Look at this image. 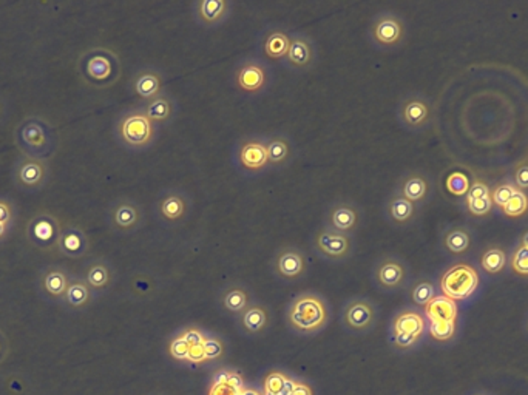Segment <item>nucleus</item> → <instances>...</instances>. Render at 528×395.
<instances>
[{
    "label": "nucleus",
    "instance_id": "37998d69",
    "mask_svg": "<svg viewBox=\"0 0 528 395\" xmlns=\"http://www.w3.org/2000/svg\"><path fill=\"white\" fill-rule=\"evenodd\" d=\"M467 207L470 213L476 215V217H485L493 207V201H491V196L480 198V200H467Z\"/></svg>",
    "mask_w": 528,
    "mask_h": 395
},
{
    "label": "nucleus",
    "instance_id": "e433bc0d",
    "mask_svg": "<svg viewBox=\"0 0 528 395\" xmlns=\"http://www.w3.org/2000/svg\"><path fill=\"white\" fill-rule=\"evenodd\" d=\"M527 210H528V198L522 190H516L512 200H510L502 207L504 215H507V217L510 218L522 217Z\"/></svg>",
    "mask_w": 528,
    "mask_h": 395
},
{
    "label": "nucleus",
    "instance_id": "1a4fd4ad",
    "mask_svg": "<svg viewBox=\"0 0 528 395\" xmlns=\"http://www.w3.org/2000/svg\"><path fill=\"white\" fill-rule=\"evenodd\" d=\"M50 167L45 159L23 156L16 166L14 181L23 190H41L47 184Z\"/></svg>",
    "mask_w": 528,
    "mask_h": 395
},
{
    "label": "nucleus",
    "instance_id": "ea45409f",
    "mask_svg": "<svg viewBox=\"0 0 528 395\" xmlns=\"http://www.w3.org/2000/svg\"><path fill=\"white\" fill-rule=\"evenodd\" d=\"M456 332L454 321H431L429 325V334H431L438 341L450 340Z\"/></svg>",
    "mask_w": 528,
    "mask_h": 395
},
{
    "label": "nucleus",
    "instance_id": "423d86ee",
    "mask_svg": "<svg viewBox=\"0 0 528 395\" xmlns=\"http://www.w3.org/2000/svg\"><path fill=\"white\" fill-rule=\"evenodd\" d=\"M478 272L468 264H454L446 271L441 280V287L445 296L451 300H463L478 289Z\"/></svg>",
    "mask_w": 528,
    "mask_h": 395
},
{
    "label": "nucleus",
    "instance_id": "6e6d98bb",
    "mask_svg": "<svg viewBox=\"0 0 528 395\" xmlns=\"http://www.w3.org/2000/svg\"><path fill=\"white\" fill-rule=\"evenodd\" d=\"M187 360H189V362H193V363H200V362H204V360H205L204 347H203V346L190 347V352H189V357H187Z\"/></svg>",
    "mask_w": 528,
    "mask_h": 395
},
{
    "label": "nucleus",
    "instance_id": "a211bd4d",
    "mask_svg": "<svg viewBox=\"0 0 528 395\" xmlns=\"http://www.w3.org/2000/svg\"><path fill=\"white\" fill-rule=\"evenodd\" d=\"M317 53L314 43L306 36H291V45L286 62L295 70H308L316 64Z\"/></svg>",
    "mask_w": 528,
    "mask_h": 395
},
{
    "label": "nucleus",
    "instance_id": "473e14b6",
    "mask_svg": "<svg viewBox=\"0 0 528 395\" xmlns=\"http://www.w3.org/2000/svg\"><path fill=\"white\" fill-rule=\"evenodd\" d=\"M269 323V315L263 306H247L241 315V325L249 334H259Z\"/></svg>",
    "mask_w": 528,
    "mask_h": 395
},
{
    "label": "nucleus",
    "instance_id": "49530a36",
    "mask_svg": "<svg viewBox=\"0 0 528 395\" xmlns=\"http://www.w3.org/2000/svg\"><path fill=\"white\" fill-rule=\"evenodd\" d=\"M168 351H170V355L176 358V360H187V357H189V352H190V346L185 343L181 335H178L172 343H170Z\"/></svg>",
    "mask_w": 528,
    "mask_h": 395
},
{
    "label": "nucleus",
    "instance_id": "de8ad7c7",
    "mask_svg": "<svg viewBox=\"0 0 528 395\" xmlns=\"http://www.w3.org/2000/svg\"><path fill=\"white\" fill-rule=\"evenodd\" d=\"M203 347H204L205 360H215V358L221 357L222 354V343L218 338H205Z\"/></svg>",
    "mask_w": 528,
    "mask_h": 395
},
{
    "label": "nucleus",
    "instance_id": "0eeeda50",
    "mask_svg": "<svg viewBox=\"0 0 528 395\" xmlns=\"http://www.w3.org/2000/svg\"><path fill=\"white\" fill-rule=\"evenodd\" d=\"M316 252L329 261H346L352 255L354 242L349 235H343L326 227H321L312 239Z\"/></svg>",
    "mask_w": 528,
    "mask_h": 395
},
{
    "label": "nucleus",
    "instance_id": "c756f323",
    "mask_svg": "<svg viewBox=\"0 0 528 395\" xmlns=\"http://www.w3.org/2000/svg\"><path fill=\"white\" fill-rule=\"evenodd\" d=\"M142 112L146 113L147 118L155 125L166 124L172 119V116H173V102L168 96L163 94V96L153 99V101L146 102Z\"/></svg>",
    "mask_w": 528,
    "mask_h": 395
},
{
    "label": "nucleus",
    "instance_id": "5fc2aeb1",
    "mask_svg": "<svg viewBox=\"0 0 528 395\" xmlns=\"http://www.w3.org/2000/svg\"><path fill=\"white\" fill-rule=\"evenodd\" d=\"M209 395H239V392L229 388L227 384H213Z\"/></svg>",
    "mask_w": 528,
    "mask_h": 395
},
{
    "label": "nucleus",
    "instance_id": "a878e982",
    "mask_svg": "<svg viewBox=\"0 0 528 395\" xmlns=\"http://www.w3.org/2000/svg\"><path fill=\"white\" fill-rule=\"evenodd\" d=\"M425 313L429 321H456L458 304L448 296L436 295L425 306Z\"/></svg>",
    "mask_w": 528,
    "mask_h": 395
},
{
    "label": "nucleus",
    "instance_id": "c85d7f7f",
    "mask_svg": "<svg viewBox=\"0 0 528 395\" xmlns=\"http://www.w3.org/2000/svg\"><path fill=\"white\" fill-rule=\"evenodd\" d=\"M90 301H92V289L88 287L84 278H76V276L71 278L70 286L65 293V298L62 303H64L65 306H68L70 309L79 310V309L87 308Z\"/></svg>",
    "mask_w": 528,
    "mask_h": 395
},
{
    "label": "nucleus",
    "instance_id": "e2e57ef3",
    "mask_svg": "<svg viewBox=\"0 0 528 395\" xmlns=\"http://www.w3.org/2000/svg\"><path fill=\"white\" fill-rule=\"evenodd\" d=\"M2 349H4V340L2 337H0V354H2Z\"/></svg>",
    "mask_w": 528,
    "mask_h": 395
},
{
    "label": "nucleus",
    "instance_id": "8fccbe9b",
    "mask_svg": "<svg viewBox=\"0 0 528 395\" xmlns=\"http://www.w3.org/2000/svg\"><path fill=\"white\" fill-rule=\"evenodd\" d=\"M491 196L490 187L482 181H474L467 193V200H480V198Z\"/></svg>",
    "mask_w": 528,
    "mask_h": 395
},
{
    "label": "nucleus",
    "instance_id": "c9c22d12",
    "mask_svg": "<svg viewBox=\"0 0 528 395\" xmlns=\"http://www.w3.org/2000/svg\"><path fill=\"white\" fill-rule=\"evenodd\" d=\"M505 263L507 256L504 254V250H500L499 247L488 249L480 259L482 267L485 269L488 274H499L505 267Z\"/></svg>",
    "mask_w": 528,
    "mask_h": 395
},
{
    "label": "nucleus",
    "instance_id": "2eb2a0df",
    "mask_svg": "<svg viewBox=\"0 0 528 395\" xmlns=\"http://www.w3.org/2000/svg\"><path fill=\"white\" fill-rule=\"evenodd\" d=\"M274 269L284 280H295L306 272V256L293 246L281 247L274 259Z\"/></svg>",
    "mask_w": 528,
    "mask_h": 395
},
{
    "label": "nucleus",
    "instance_id": "5701e85b",
    "mask_svg": "<svg viewBox=\"0 0 528 395\" xmlns=\"http://www.w3.org/2000/svg\"><path fill=\"white\" fill-rule=\"evenodd\" d=\"M190 201L184 193L172 190L167 192L163 198L159 200L158 204V212L161 218L167 222H180L185 218V215L189 213Z\"/></svg>",
    "mask_w": 528,
    "mask_h": 395
},
{
    "label": "nucleus",
    "instance_id": "58836bf2",
    "mask_svg": "<svg viewBox=\"0 0 528 395\" xmlns=\"http://www.w3.org/2000/svg\"><path fill=\"white\" fill-rule=\"evenodd\" d=\"M411 296H413L414 303L419 304V306H426V304L436 296L434 286L428 281H420L414 286L413 292H411Z\"/></svg>",
    "mask_w": 528,
    "mask_h": 395
},
{
    "label": "nucleus",
    "instance_id": "4d7b16f0",
    "mask_svg": "<svg viewBox=\"0 0 528 395\" xmlns=\"http://www.w3.org/2000/svg\"><path fill=\"white\" fill-rule=\"evenodd\" d=\"M292 395H312V392H311V389L308 388L306 384L295 383V388L292 391Z\"/></svg>",
    "mask_w": 528,
    "mask_h": 395
},
{
    "label": "nucleus",
    "instance_id": "393cba45",
    "mask_svg": "<svg viewBox=\"0 0 528 395\" xmlns=\"http://www.w3.org/2000/svg\"><path fill=\"white\" fill-rule=\"evenodd\" d=\"M397 192L416 205L422 204L429 195V181L424 173H408L400 179Z\"/></svg>",
    "mask_w": 528,
    "mask_h": 395
},
{
    "label": "nucleus",
    "instance_id": "b1692460",
    "mask_svg": "<svg viewBox=\"0 0 528 395\" xmlns=\"http://www.w3.org/2000/svg\"><path fill=\"white\" fill-rule=\"evenodd\" d=\"M384 212H387V217L392 224H396V226H406V224L414 221L417 205L408 201L405 196H402L396 190L388 198L387 205H384Z\"/></svg>",
    "mask_w": 528,
    "mask_h": 395
},
{
    "label": "nucleus",
    "instance_id": "4c0bfd02",
    "mask_svg": "<svg viewBox=\"0 0 528 395\" xmlns=\"http://www.w3.org/2000/svg\"><path fill=\"white\" fill-rule=\"evenodd\" d=\"M445 184H446V188H448V192L454 196H465L468 193L470 187H471L468 176L460 172L451 173L448 178H446Z\"/></svg>",
    "mask_w": 528,
    "mask_h": 395
},
{
    "label": "nucleus",
    "instance_id": "13d9d810",
    "mask_svg": "<svg viewBox=\"0 0 528 395\" xmlns=\"http://www.w3.org/2000/svg\"><path fill=\"white\" fill-rule=\"evenodd\" d=\"M293 388H295V383L292 380H286L284 388H283V391H281L280 395H292Z\"/></svg>",
    "mask_w": 528,
    "mask_h": 395
},
{
    "label": "nucleus",
    "instance_id": "a19ab883",
    "mask_svg": "<svg viewBox=\"0 0 528 395\" xmlns=\"http://www.w3.org/2000/svg\"><path fill=\"white\" fill-rule=\"evenodd\" d=\"M516 190H517V188L514 185H512V184H508V183L500 184V185H497L495 188L493 193H491V201H493V204L497 205V207L502 209L504 205L510 200H512L513 195L516 193Z\"/></svg>",
    "mask_w": 528,
    "mask_h": 395
},
{
    "label": "nucleus",
    "instance_id": "09e8293b",
    "mask_svg": "<svg viewBox=\"0 0 528 395\" xmlns=\"http://www.w3.org/2000/svg\"><path fill=\"white\" fill-rule=\"evenodd\" d=\"M181 337L184 338V341L187 345H189L190 347H196V346H203L204 341H205V337L203 332L200 329H195V328H189L185 329Z\"/></svg>",
    "mask_w": 528,
    "mask_h": 395
},
{
    "label": "nucleus",
    "instance_id": "bb28decb",
    "mask_svg": "<svg viewBox=\"0 0 528 395\" xmlns=\"http://www.w3.org/2000/svg\"><path fill=\"white\" fill-rule=\"evenodd\" d=\"M84 280L92 291H104L112 284L113 272L109 263L104 259H95L93 263L88 264Z\"/></svg>",
    "mask_w": 528,
    "mask_h": 395
},
{
    "label": "nucleus",
    "instance_id": "f3484780",
    "mask_svg": "<svg viewBox=\"0 0 528 395\" xmlns=\"http://www.w3.org/2000/svg\"><path fill=\"white\" fill-rule=\"evenodd\" d=\"M71 278L73 276H71L64 267L50 266L42 272L41 289L43 295H47L50 300L62 303L65 298Z\"/></svg>",
    "mask_w": 528,
    "mask_h": 395
},
{
    "label": "nucleus",
    "instance_id": "4468645a",
    "mask_svg": "<svg viewBox=\"0 0 528 395\" xmlns=\"http://www.w3.org/2000/svg\"><path fill=\"white\" fill-rule=\"evenodd\" d=\"M109 218L116 232L130 233L142 224V209L135 201L119 200L110 207Z\"/></svg>",
    "mask_w": 528,
    "mask_h": 395
},
{
    "label": "nucleus",
    "instance_id": "f03ea898",
    "mask_svg": "<svg viewBox=\"0 0 528 395\" xmlns=\"http://www.w3.org/2000/svg\"><path fill=\"white\" fill-rule=\"evenodd\" d=\"M329 313L326 303L316 293H301L288 309L289 326L300 334H316L328 325Z\"/></svg>",
    "mask_w": 528,
    "mask_h": 395
},
{
    "label": "nucleus",
    "instance_id": "6ab92c4d",
    "mask_svg": "<svg viewBox=\"0 0 528 395\" xmlns=\"http://www.w3.org/2000/svg\"><path fill=\"white\" fill-rule=\"evenodd\" d=\"M230 10L232 4L226 0H198L193 6V14L204 26H218L229 19Z\"/></svg>",
    "mask_w": 528,
    "mask_h": 395
},
{
    "label": "nucleus",
    "instance_id": "9d476101",
    "mask_svg": "<svg viewBox=\"0 0 528 395\" xmlns=\"http://www.w3.org/2000/svg\"><path fill=\"white\" fill-rule=\"evenodd\" d=\"M433 109L426 97L409 94L399 107V119L409 130H422L431 122Z\"/></svg>",
    "mask_w": 528,
    "mask_h": 395
},
{
    "label": "nucleus",
    "instance_id": "aec40b11",
    "mask_svg": "<svg viewBox=\"0 0 528 395\" xmlns=\"http://www.w3.org/2000/svg\"><path fill=\"white\" fill-rule=\"evenodd\" d=\"M238 161L249 172H259V170H263L264 167L269 166L266 142L258 138L241 142L238 148Z\"/></svg>",
    "mask_w": 528,
    "mask_h": 395
},
{
    "label": "nucleus",
    "instance_id": "680f3d73",
    "mask_svg": "<svg viewBox=\"0 0 528 395\" xmlns=\"http://www.w3.org/2000/svg\"><path fill=\"white\" fill-rule=\"evenodd\" d=\"M521 246H524V247H527V249H528V232H525V233H524L522 241H521Z\"/></svg>",
    "mask_w": 528,
    "mask_h": 395
},
{
    "label": "nucleus",
    "instance_id": "0e129e2a",
    "mask_svg": "<svg viewBox=\"0 0 528 395\" xmlns=\"http://www.w3.org/2000/svg\"><path fill=\"white\" fill-rule=\"evenodd\" d=\"M264 395H274V394H271V392H264Z\"/></svg>",
    "mask_w": 528,
    "mask_h": 395
},
{
    "label": "nucleus",
    "instance_id": "a18cd8bd",
    "mask_svg": "<svg viewBox=\"0 0 528 395\" xmlns=\"http://www.w3.org/2000/svg\"><path fill=\"white\" fill-rule=\"evenodd\" d=\"M14 218H16L14 204L10 200H6V198H0V224L13 227Z\"/></svg>",
    "mask_w": 528,
    "mask_h": 395
},
{
    "label": "nucleus",
    "instance_id": "dca6fc26",
    "mask_svg": "<svg viewBox=\"0 0 528 395\" xmlns=\"http://www.w3.org/2000/svg\"><path fill=\"white\" fill-rule=\"evenodd\" d=\"M131 88L142 101H153V99L164 94V76L155 68L139 70L131 80Z\"/></svg>",
    "mask_w": 528,
    "mask_h": 395
},
{
    "label": "nucleus",
    "instance_id": "72a5a7b5",
    "mask_svg": "<svg viewBox=\"0 0 528 395\" xmlns=\"http://www.w3.org/2000/svg\"><path fill=\"white\" fill-rule=\"evenodd\" d=\"M470 242H471L470 233L462 227H454L448 230L445 233V238H443V244L446 250L454 255H462L467 252V250L470 249Z\"/></svg>",
    "mask_w": 528,
    "mask_h": 395
},
{
    "label": "nucleus",
    "instance_id": "603ef678",
    "mask_svg": "<svg viewBox=\"0 0 528 395\" xmlns=\"http://www.w3.org/2000/svg\"><path fill=\"white\" fill-rule=\"evenodd\" d=\"M420 337H417V335H409V334H396V335H394V341H396V345L400 349H408L411 346H414L416 341Z\"/></svg>",
    "mask_w": 528,
    "mask_h": 395
},
{
    "label": "nucleus",
    "instance_id": "79ce46f5",
    "mask_svg": "<svg viewBox=\"0 0 528 395\" xmlns=\"http://www.w3.org/2000/svg\"><path fill=\"white\" fill-rule=\"evenodd\" d=\"M512 267L513 271L521 274V275H528V249L524 246H519L516 249V252L513 254L512 258Z\"/></svg>",
    "mask_w": 528,
    "mask_h": 395
},
{
    "label": "nucleus",
    "instance_id": "6e6552de",
    "mask_svg": "<svg viewBox=\"0 0 528 395\" xmlns=\"http://www.w3.org/2000/svg\"><path fill=\"white\" fill-rule=\"evenodd\" d=\"M62 229L64 227L53 215L39 213L30 221L26 237L36 249L43 250V252H53V250H58Z\"/></svg>",
    "mask_w": 528,
    "mask_h": 395
},
{
    "label": "nucleus",
    "instance_id": "052dcab7",
    "mask_svg": "<svg viewBox=\"0 0 528 395\" xmlns=\"http://www.w3.org/2000/svg\"><path fill=\"white\" fill-rule=\"evenodd\" d=\"M239 395H259V394L257 391H254V389H243V391L239 392Z\"/></svg>",
    "mask_w": 528,
    "mask_h": 395
},
{
    "label": "nucleus",
    "instance_id": "7ed1b4c3",
    "mask_svg": "<svg viewBox=\"0 0 528 395\" xmlns=\"http://www.w3.org/2000/svg\"><path fill=\"white\" fill-rule=\"evenodd\" d=\"M116 133L125 147L146 150L156 138V127L141 109L125 113L116 125Z\"/></svg>",
    "mask_w": 528,
    "mask_h": 395
},
{
    "label": "nucleus",
    "instance_id": "39448f33",
    "mask_svg": "<svg viewBox=\"0 0 528 395\" xmlns=\"http://www.w3.org/2000/svg\"><path fill=\"white\" fill-rule=\"evenodd\" d=\"M405 22L394 13H382L370 26V39L380 50L396 48L405 39Z\"/></svg>",
    "mask_w": 528,
    "mask_h": 395
},
{
    "label": "nucleus",
    "instance_id": "7c9ffc66",
    "mask_svg": "<svg viewBox=\"0 0 528 395\" xmlns=\"http://www.w3.org/2000/svg\"><path fill=\"white\" fill-rule=\"evenodd\" d=\"M267 147V159H269V166L281 167L289 163L292 158V146L288 138L284 136H274L266 142Z\"/></svg>",
    "mask_w": 528,
    "mask_h": 395
},
{
    "label": "nucleus",
    "instance_id": "864d4df0",
    "mask_svg": "<svg viewBox=\"0 0 528 395\" xmlns=\"http://www.w3.org/2000/svg\"><path fill=\"white\" fill-rule=\"evenodd\" d=\"M225 384H227L229 388H232V389H235V391L241 392V391H243V384L244 383H243V379H241L239 374H237V372H229L227 380H226Z\"/></svg>",
    "mask_w": 528,
    "mask_h": 395
},
{
    "label": "nucleus",
    "instance_id": "412c9836",
    "mask_svg": "<svg viewBox=\"0 0 528 395\" xmlns=\"http://www.w3.org/2000/svg\"><path fill=\"white\" fill-rule=\"evenodd\" d=\"M88 249H90V239L82 229L73 226L62 229L58 244V250L62 255L68 258H82Z\"/></svg>",
    "mask_w": 528,
    "mask_h": 395
},
{
    "label": "nucleus",
    "instance_id": "cd10ccee",
    "mask_svg": "<svg viewBox=\"0 0 528 395\" xmlns=\"http://www.w3.org/2000/svg\"><path fill=\"white\" fill-rule=\"evenodd\" d=\"M289 45H291V36L288 33H284L281 30H272L264 36L263 51L269 59L280 60V59H286V56H288Z\"/></svg>",
    "mask_w": 528,
    "mask_h": 395
},
{
    "label": "nucleus",
    "instance_id": "20e7f679",
    "mask_svg": "<svg viewBox=\"0 0 528 395\" xmlns=\"http://www.w3.org/2000/svg\"><path fill=\"white\" fill-rule=\"evenodd\" d=\"M17 142L26 156L45 158L55 150V133L50 125L39 118L25 119L17 129Z\"/></svg>",
    "mask_w": 528,
    "mask_h": 395
},
{
    "label": "nucleus",
    "instance_id": "f704fd0d",
    "mask_svg": "<svg viewBox=\"0 0 528 395\" xmlns=\"http://www.w3.org/2000/svg\"><path fill=\"white\" fill-rule=\"evenodd\" d=\"M222 304L230 312H244L249 306V295L243 287H230L222 295Z\"/></svg>",
    "mask_w": 528,
    "mask_h": 395
},
{
    "label": "nucleus",
    "instance_id": "9b49d317",
    "mask_svg": "<svg viewBox=\"0 0 528 395\" xmlns=\"http://www.w3.org/2000/svg\"><path fill=\"white\" fill-rule=\"evenodd\" d=\"M360 220H362V212L355 204L340 201V202L330 205V207L326 210L325 227L351 237L355 232V229L359 227Z\"/></svg>",
    "mask_w": 528,
    "mask_h": 395
},
{
    "label": "nucleus",
    "instance_id": "4be33fe9",
    "mask_svg": "<svg viewBox=\"0 0 528 395\" xmlns=\"http://www.w3.org/2000/svg\"><path fill=\"white\" fill-rule=\"evenodd\" d=\"M343 318L349 329L363 332L374 325L375 309L368 300H354L346 306Z\"/></svg>",
    "mask_w": 528,
    "mask_h": 395
},
{
    "label": "nucleus",
    "instance_id": "3c124183",
    "mask_svg": "<svg viewBox=\"0 0 528 395\" xmlns=\"http://www.w3.org/2000/svg\"><path fill=\"white\" fill-rule=\"evenodd\" d=\"M514 179L519 188H528V163H524L516 168Z\"/></svg>",
    "mask_w": 528,
    "mask_h": 395
},
{
    "label": "nucleus",
    "instance_id": "f257e3e1",
    "mask_svg": "<svg viewBox=\"0 0 528 395\" xmlns=\"http://www.w3.org/2000/svg\"><path fill=\"white\" fill-rule=\"evenodd\" d=\"M79 71L88 85L109 88L121 76V60L109 48H92L79 59Z\"/></svg>",
    "mask_w": 528,
    "mask_h": 395
},
{
    "label": "nucleus",
    "instance_id": "c03bdc74",
    "mask_svg": "<svg viewBox=\"0 0 528 395\" xmlns=\"http://www.w3.org/2000/svg\"><path fill=\"white\" fill-rule=\"evenodd\" d=\"M286 377L281 374V372H272L267 375V379L264 382V392H271L274 395H280L283 388H284V383H286Z\"/></svg>",
    "mask_w": 528,
    "mask_h": 395
},
{
    "label": "nucleus",
    "instance_id": "bf43d9fd",
    "mask_svg": "<svg viewBox=\"0 0 528 395\" xmlns=\"http://www.w3.org/2000/svg\"><path fill=\"white\" fill-rule=\"evenodd\" d=\"M10 230H11V227L5 226V224H0V242H2L8 237V233H10Z\"/></svg>",
    "mask_w": 528,
    "mask_h": 395
},
{
    "label": "nucleus",
    "instance_id": "2f4dec72",
    "mask_svg": "<svg viewBox=\"0 0 528 395\" xmlns=\"http://www.w3.org/2000/svg\"><path fill=\"white\" fill-rule=\"evenodd\" d=\"M392 329H394V335L409 334V335L420 337L425 329V321L420 313L413 312V310H406V312H402L400 315L396 317Z\"/></svg>",
    "mask_w": 528,
    "mask_h": 395
},
{
    "label": "nucleus",
    "instance_id": "f8f14e48",
    "mask_svg": "<svg viewBox=\"0 0 528 395\" xmlns=\"http://www.w3.org/2000/svg\"><path fill=\"white\" fill-rule=\"evenodd\" d=\"M234 79L235 85L241 92L255 94L266 88L267 80H269V71L259 60L249 59L237 68Z\"/></svg>",
    "mask_w": 528,
    "mask_h": 395
},
{
    "label": "nucleus",
    "instance_id": "ddd939ff",
    "mask_svg": "<svg viewBox=\"0 0 528 395\" xmlns=\"http://www.w3.org/2000/svg\"><path fill=\"white\" fill-rule=\"evenodd\" d=\"M405 263L397 256H383L374 267V280L382 289L392 291L404 286L406 280Z\"/></svg>",
    "mask_w": 528,
    "mask_h": 395
}]
</instances>
